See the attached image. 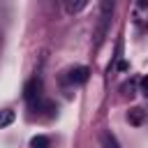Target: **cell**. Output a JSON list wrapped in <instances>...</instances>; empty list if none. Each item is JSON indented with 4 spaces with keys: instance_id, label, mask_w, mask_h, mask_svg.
<instances>
[{
    "instance_id": "6da1fadb",
    "label": "cell",
    "mask_w": 148,
    "mask_h": 148,
    "mask_svg": "<svg viewBox=\"0 0 148 148\" xmlns=\"http://www.w3.org/2000/svg\"><path fill=\"white\" fill-rule=\"evenodd\" d=\"M39 90H42V81L35 76V79H30V81L25 83V88H23V97L32 104V102H37V99H39Z\"/></svg>"
},
{
    "instance_id": "7a4b0ae2",
    "label": "cell",
    "mask_w": 148,
    "mask_h": 148,
    "mask_svg": "<svg viewBox=\"0 0 148 148\" xmlns=\"http://www.w3.org/2000/svg\"><path fill=\"white\" fill-rule=\"evenodd\" d=\"M88 74H90V69H88V67H83V65H79V67L69 69L67 81H69V83H86V81H88Z\"/></svg>"
},
{
    "instance_id": "3957f363",
    "label": "cell",
    "mask_w": 148,
    "mask_h": 148,
    "mask_svg": "<svg viewBox=\"0 0 148 148\" xmlns=\"http://www.w3.org/2000/svg\"><path fill=\"white\" fill-rule=\"evenodd\" d=\"M99 141H102V148H120V143H118V139H116L113 132H102Z\"/></svg>"
},
{
    "instance_id": "277c9868",
    "label": "cell",
    "mask_w": 148,
    "mask_h": 148,
    "mask_svg": "<svg viewBox=\"0 0 148 148\" xmlns=\"http://www.w3.org/2000/svg\"><path fill=\"white\" fill-rule=\"evenodd\" d=\"M49 146H51V139L46 134H37L30 139V148H49Z\"/></svg>"
},
{
    "instance_id": "5b68a950",
    "label": "cell",
    "mask_w": 148,
    "mask_h": 148,
    "mask_svg": "<svg viewBox=\"0 0 148 148\" xmlns=\"http://www.w3.org/2000/svg\"><path fill=\"white\" fill-rule=\"evenodd\" d=\"M127 120H130L132 125H141V120H143V111H141L139 106L130 109V113H127Z\"/></svg>"
},
{
    "instance_id": "8992f818",
    "label": "cell",
    "mask_w": 148,
    "mask_h": 148,
    "mask_svg": "<svg viewBox=\"0 0 148 148\" xmlns=\"http://www.w3.org/2000/svg\"><path fill=\"white\" fill-rule=\"evenodd\" d=\"M14 123V111L12 109H0V127H7Z\"/></svg>"
},
{
    "instance_id": "52a82bcc",
    "label": "cell",
    "mask_w": 148,
    "mask_h": 148,
    "mask_svg": "<svg viewBox=\"0 0 148 148\" xmlns=\"http://www.w3.org/2000/svg\"><path fill=\"white\" fill-rule=\"evenodd\" d=\"M86 7V2H67V12L69 14H74V12H81Z\"/></svg>"
},
{
    "instance_id": "ba28073f",
    "label": "cell",
    "mask_w": 148,
    "mask_h": 148,
    "mask_svg": "<svg viewBox=\"0 0 148 148\" xmlns=\"http://www.w3.org/2000/svg\"><path fill=\"white\" fill-rule=\"evenodd\" d=\"M123 90H125V95H134V81L125 83V86H123Z\"/></svg>"
},
{
    "instance_id": "9c48e42d",
    "label": "cell",
    "mask_w": 148,
    "mask_h": 148,
    "mask_svg": "<svg viewBox=\"0 0 148 148\" xmlns=\"http://www.w3.org/2000/svg\"><path fill=\"white\" fill-rule=\"evenodd\" d=\"M141 92L148 97V76H143V79H141Z\"/></svg>"
},
{
    "instance_id": "30bf717a",
    "label": "cell",
    "mask_w": 148,
    "mask_h": 148,
    "mask_svg": "<svg viewBox=\"0 0 148 148\" xmlns=\"http://www.w3.org/2000/svg\"><path fill=\"white\" fill-rule=\"evenodd\" d=\"M0 44H2V32H0Z\"/></svg>"
}]
</instances>
